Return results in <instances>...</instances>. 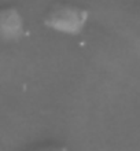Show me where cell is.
Returning a JSON list of instances; mask_svg holds the SVG:
<instances>
[{"label":"cell","instance_id":"6da1fadb","mask_svg":"<svg viewBox=\"0 0 140 151\" xmlns=\"http://www.w3.org/2000/svg\"><path fill=\"white\" fill-rule=\"evenodd\" d=\"M88 12L76 6L59 4L51 10L44 18V25L55 32L66 35H78L84 29Z\"/></svg>","mask_w":140,"mask_h":151},{"label":"cell","instance_id":"7a4b0ae2","mask_svg":"<svg viewBox=\"0 0 140 151\" xmlns=\"http://www.w3.org/2000/svg\"><path fill=\"white\" fill-rule=\"evenodd\" d=\"M24 35V19L15 7L0 8V39L18 40Z\"/></svg>","mask_w":140,"mask_h":151},{"label":"cell","instance_id":"3957f363","mask_svg":"<svg viewBox=\"0 0 140 151\" xmlns=\"http://www.w3.org/2000/svg\"><path fill=\"white\" fill-rule=\"evenodd\" d=\"M37 151H66L65 148H58V147H50V148H41V150H37Z\"/></svg>","mask_w":140,"mask_h":151}]
</instances>
